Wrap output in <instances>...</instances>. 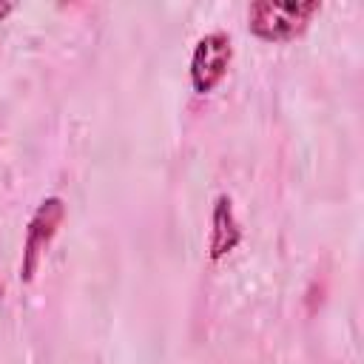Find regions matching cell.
I'll return each instance as SVG.
<instances>
[{
  "mask_svg": "<svg viewBox=\"0 0 364 364\" xmlns=\"http://www.w3.org/2000/svg\"><path fill=\"white\" fill-rule=\"evenodd\" d=\"M318 11L321 0H253L247 6V28L256 40L290 43L310 28Z\"/></svg>",
  "mask_w": 364,
  "mask_h": 364,
  "instance_id": "obj_1",
  "label": "cell"
},
{
  "mask_svg": "<svg viewBox=\"0 0 364 364\" xmlns=\"http://www.w3.org/2000/svg\"><path fill=\"white\" fill-rule=\"evenodd\" d=\"M63 222H65V199L63 196H46L34 208V213H31V219L26 225L23 256H20V279L26 284L34 282V276H37V270L43 264V256L48 253L51 242L57 239Z\"/></svg>",
  "mask_w": 364,
  "mask_h": 364,
  "instance_id": "obj_2",
  "label": "cell"
},
{
  "mask_svg": "<svg viewBox=\"0 0 364 364\" xmlns=\"http://www.w3.org/2000/svg\"><path fill=\"white\" fill-rule=\"evenodd\" d=\"M233 63V40L225 31H208L196 40L193 51H191V88L196 94H210L216 91V85L225 80L228 68Z\"/></svg>",
  "mask_w": 364,
  "mask_h": 364,
  "instance_id": "obj_3",
  "label": "cell"
},
{
  "mask_svg": "<svg viewBox=\"0 0 364 364\" xmlns=\"http://www.w3.org/2000/svg\"><path fill=\"white\" fill-rule=\"evenodd\" d=\"M242 242V225L233 210L230 193H219L210 208V236H208V259L222 262L228 259Z\"/></svg>",
  "mask_w": 364,
  "mask_h": 364,
  "instance_id": "obj_4",
  "label": "cell"
},
{
  "mask_svg": "<svg viewBox=\"0 0 364 364\" xmlns=\"http://www.w3.org/2000/svg\"><path fill=\"white\" fill-rule=\"evenodd\" d=\"M11 11H14V3H11V0H0V23H3Z\"/></svg>",
  "mask_w": 364,
  "mask_h": 364,
  "instance_id": "obj_5",
  "label": "cell"
},
{
  "mask_svg": "<svg viewBox=\"0 0 364 364\" xmlns=\"http://www.w3.org/2000/svg\"><path fill=\"white\" fill-rule=\"evenodd\" d=\"M3 296H6V287H3V284H0V301H3Z\"/></svg>",
  "mask_w": 364,
  "mask_h": 364,
  "instance_id": "obj_6",
  "label": "cell"
}]
</instances>
